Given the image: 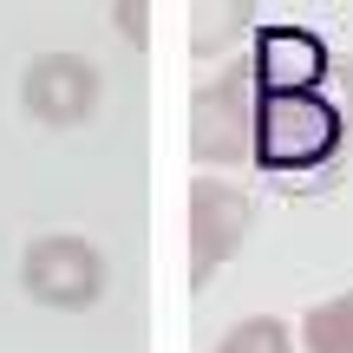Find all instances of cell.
Here are the masks:
<instances>
[{
    "label": "cell",
    "instance_id": "1",
    "mask_svg": "<svg viewBox=\"0 0 353 353\" xmlns=\"http://www.w3.org/2000/svg\"><path fill=\"white\" fill-rule=\"evenodd\" d=\"M353 151V59L334 52L327 79L294 92L255 85V151L249 170L268 176H321Z\"/></svg>",
    "mask_w": 353,
    "mask_h": 353
},
{
    "label": "cell",
    "instance_id": "2",
    "mask_svg": "<svg viewBox=\"0 0 353 353\" xmlns=\"http://www.w3.org/2000/svg\"><path fill=\"white\" fill-rule=\"evenodd\" d=\"M190 151L203 170H249L255 151V79L242 59L216 65L190 92Z\"/></svg>",
    "mask_w": 353,
    "mask_h": 353
},
{
    "label": "cell",
    "instance_id": "3",
    "mask_svg": "<svg viewBox=\"0 0 353 353\" xmlns=\"http://www.w3.org/2000/svg\"><path fill=\"white\" fill-rule=\"evenodd\" d=\"M20 288L26 301L59 307V314H85L105 294V255L85 236H33L20 255Z\"/></svg>",
    "mask_w": 353,
    "mask_h": 353
},
{
    "label": "cell",
    "instance_id": "4",
    "mask_svg": "<svg viewBox=\"0 0 353 353\" xmlns=\"http://www.w3.org/2000/svg\"><path fill=\"white\" fill-rule=\"evenodd\" d=\"M255 223V203L229 176H196L190 183V281L210 288L229 262L242 255V236Z\"/></svg>",
    "mask_w": 353,
    "mask_h": 353
},
{
    "label": "cell",
    "instance_id": "5",
    "mask_svg": "<svg viewBox=\"0 0 353 353\" xmlns=\"http://www.w3.org/2000/svg\"><path fill=\"white\" fill-rule=\"evenodd\" d=\"M20 105L52 131H72L99 112V65L85 52H39L20 72Z\"/></svg>",
    "mask_w": 353,
    "mask_h": 353
},
{
    "label": "cell",
    "instance_id": "6",
    "mask_svg": "<svg viewBox=\"0 0 353 353\" xmlns=\"http://www.w3.org/2000/svg\"><path fill=\"white\" fill-rule=\"evenodd\" d=\"M242 65H249V79H255L262 92H294V85L327 79L334 52H327V39L307 33V26H255Z\"/></svg>",
    "mask_w": 353,
    "mask_h": 353
},
{
    "label": "cell",
    "instance_id": "7",
    "mask_svg": "<svg viewBox=\"0 0 353 353\" xmlns=\"http://www.w3.org/2000/svg\"><path fill=\"white\" fill-rule=\"evenodd\" d=\"M249 39H255V7H229V0H203L196 13H190V46H196V59H210V65H229V59H242L249 52Z\"/></svg>",
    "mask_w": 353,
    "mask_h": 353
},
{
    "label": "cell",
    "instance_id": "8",
    "mask_svg": "<svg viewBox=\"0 0 353 353\" xmlns=\"http://www.w3.org/2000/svg\"><path fill=\"white\" fill-rule=\"evenodd\" d=\"M294 347L301 353H353V294H334V301H314L294 327Z\"/></svg>",
    "mask_w": 353,
    "mask_h": 353
},
{
    "label": "cell",
    "instance_id": "9",
    "mask_svg": "<svg viewBox=\"0 0 353 353\" xmlns=\"http://www.w3.org/2000/svg\"><path fill=\"white\" fill-rule=\"evenodd\" d=\"M210 353H301V347H294V327H288V321L249 314V321H236V327H229Z\"/></svg>",
    "mask_w": 353,
    "mask_h": 353
},
{
    "label": "cell",
    "instance_id": "10",
    "mask_svg": "<svg viewBox=\"0 0 353 353\" xmlns=\"http://www.w3.org/2000/svg\"><path fill=\"white\" fill-rule=\"evenodd\" d=\"M144 20H151V7H144V0H118V7H112V26L131 39V46H144V33H151Z\"/></svg>",
    "mask_w": 353,
    "mask_h": 353
}]
</instances>
